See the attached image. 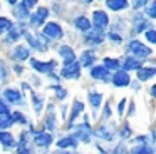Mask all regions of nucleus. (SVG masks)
<instances>
[{
    "label": "nucleus",
    "instance_id": "f257e3e1",
    "mask_svg": "<svg viewBox=\"0 0 156 154\" xmlns=\"http://www.w3.org/2000/svg\"><path fill=\"white\" fill-rule=\"evenodd\" d=\"M79 74H81V64H76L74 60L72 62H67L66 67L62 69V75L66 79H77Z\"/></svg>",
    "mask_w": 156,
    "mask_h": 154
},
{
    "label": "nucleus",
    "instance_id": "f03ea898",
    "mask_svg": "<svg viewBox=\"0 0 156 154\" xmlns=\"http://www.w3.org/2000/svg\"><path fill=\"white\" fill-rule=\"evenodd\" d=\"M92 22H94V27L96 29H104V27H108L109 23V17L108 13H104L102 10H94L92 12Z\"/></svg>",
    "mask_w": 156,
    "mask_h": 154
},
{
    "label": "nucleus",
    "instance_id": "7ed1b4c3",
    "mask_svg": "<svg viewBox=\"0 0 156 154\" xmlns=\"http://www.w3.org/2000/svg\"><path fill=\"white\" fill-rule=\"evenodd\" d=\"M129 49H131V52L134 54V55H139V57H146L151 54V49H148L146 45H143L139 40H133L131 44H129Z\"/></svg>",
    "mask_w": 156,
    "mask_h": 154
},
{
    "label": "nucleus",
    "instance_id": "20e7f679",
    "mask_svg": "<svg viewBox=\"0 0 156 154\" xmlns=\"http://www.w3.org/2000/svg\"><path fill=\"white\" fill-rule=\"evenodd\" d=\"M44 33L47 37H51V39H61L62 37V29H61L59 23L51 22V23H47V25L44 27Z\"/></svg>",
    "mask_w": 156,
    "mask_h": 154
},
{
    "label": "nucleus",
    "instance_id": "39448f33",
    "mask_svg": "<svg viewBox=\"0 0 156 154\" xmlns=\"http://www.w3.org/2000/svg\"><path fill=\"white\" fill-rule=\"evenodd\" d=\"M32 67H34L35 70H39V72H42V74H47V72H51L52 69H54L55 65H57V62L55 60H51V62H39V60H32Z\"/></svg>",
    "mask_w": 156,
    "mask_h": 154
},
{
    "label": "nucleus",
    "instance_id": "423d86ee",
    "mask_svg": "<svg viewBox=\"0 0 156 154\" xmlns=\"http://www.w3.org/2000/svg\"><path fill=\"white\" fill-rule=\"evenodd\" d=\"M47 15H49V10L45 9V7H41V9H37L35 15L32 17V27H39L45 19H47Z\"/></svg>",
    "mask_w": 156,
    "mask_h": 154
},
{
    "label": "nucleus",
    "instance_id": "0eeeda50",
    "mask_svg": "<svg viewBox=\"0 0 156 154\" xmlns=\"http://www.w3.org/2000/svg\"><path fill=\"white\" fill-rule=\"evenodd\" d=\"M91 77H94V79H99V80L109 79V70H108V67H101V65L92 67V69H91Z\"/></svg>",
    "mask_w": 156,
    "mask_h": 154
},
{
    "label": "nucleus",
    "instance_id": "6e6552de",
    "mask_svg": "<svg viewBox=\"0 0 156 154\" xmlns=\"http://www.w3.org/2000/svg\"><path fill=\"white\" fill-rule=\"evenodd\" d=\"M112 80H114V86H118V87H126V86L129 84V75L124 72V70H121V72H116V74H114Z\"/></svg>",
    "mask_w": 156,
    "mask_h": 154
},
{
    "label": "nucleus",
    "instance_id": "1a4fd4ad",
    "mask_svg": "<svg viewBox=\"0 0 156 154\" xmlns=\"http://www.w3.org/2000/svg\"><path fill=\"white\" fill-rule=\"evenodd\" d=\"M51 142H52V136L51 134H47V132H39L37 136H35V144L37 146H41V147H49L51 146Z\"/></svg>",
    "mask_w": 156,
    "mask_h": 154
},
{
    "label": "nucleus",
    "instance_id": "9d476101",
    "mask_svg": "<svg viewBox=\"0 0 156 154\" xmlns=\"http://www.w3.org/2000/svg\"><path fill=\"white\" fill-rule=\"evenodd\" d=\"M106 5L111 10H124L128 9V0H106Z\"/></svg>",
    "mask_w": 156,
    "mask_h": 154
},
{
    "label": "nucleus",
    "instance_id": "9b49d317",
    "mask_svg": "<svg viewBox=\"0 0 156 154\" xmlns=\"http://www.w3.org/2000/svg\"><path fill=\"white\" fill-rule=\"evenodd\" d=\"M156 74V69H153V67H139L138 69V79L139 80H146V79H151L153 75Z\"/></svg>",
    "mask_w": 156,
    "mask_h": 154
},
{
    "label": "nucleus",
    "instance_id": "f8f14e48",
    "mask_svg": "<svg viewBox=\"0 0 156 154\" xmlns=\"http://www.w3.org/2000/svg\"><path fill=\"white\" fill-rule=\"evenodd\" d=\"M14 59L15 60H25L29 57V49L25 45H19V47H15L14 49Z\"/></svg>",
    "mask_w": 156,
    "mask_h": 154
},
{
    "label": "nucleus",
    "instance_id": "ddd939ff",
    "mask_svg": "<svg viewBox=\"0 0 156 154\" xmlns=\"http://www.w3.org/2000/svg\"><path fill=\"white\" fill-rule=\"evenodd\" d=\"M0 142H2V146H4L5 149H9V147L14 146V136H12L10 132H4V131H0Z\"/></svg>",
    "mask_w": 156,
    "mask_h": 154
},
{
    "label": "nucleus",
    "instance_id": "4468645a",
    "mask_svg": "<svg viewBox=\"0 0 156 154\" xmlns=\"http://www.w3.org/2000/svg\"><path fill=\"white\" fill-rule=\"evenodd\" d=\"M59 54H61V57L66 60V64L74 60V50H72L71 47H67V45L61 47V49H59Z\"/></svg>",
    "mask_w": 156,
    "mask_h": 154
},
{
    "label": "nucleus",
    "instance_id": "2eb2a0df",
    "mask_svg": "<svg viewBox=\"0 0 156 154\" xmlns=\"http://www.w3.org/2000/svg\"><path fill=\"white\" fill-rule=\"evenodd\" d=\"M5 97H7L9 100H10V102H20V99H22V96H20V92H19L17 89H7L5 90Z\"/></svg>",
    "mask_w": 156,
    "mask_h": 154
},
{
    "label": "nucleus",
    "instance_id": "dca6fc26",
    "mask_svg": "<svg viewBox=\"0 0 156 154\" xmlns=\"http://www.w3.org/2000/svg\"><path fill=\"white\" fill-rule=\"evenodd\" d=\"M122 65L128 70H134V69H139V67H141V62H139L138 59H134V57H128V59L122 62Z\"/></svg>",
    "mask_w": 156,
    "mask_h": 154
},
{
    "label": "nucleus",
    "instance_id": "f3484780",
    "mask_svg": "<svg viewBox=\"0 0 156 154\" xmlns=\"http://www.w3.org/2000/svg\"><path fill=\"white\" fill-rule=\"evenodd\" d=\"M76 27H77L79 30H82V32H87V30L91 29V22H89L86 17H77V19H76Z\"/></svg>",
    "mask_w": 156,
    "mask_h": 154
},
{
    "label": "nucleus",
    "instance_id": "a211bd4d",
    "mask_svg": "<svg viewBox=\"0 0 156 154\" xmlns=\"http://www.w3.org/2000/svg\"><path fill=\"white\" fill-rule=\"evenodd\" d=\"M59 147H76L77 146V141H76L74 136H69V137H64V139H61L57 142Z\"/></svg>",
    "mask_w": 156,
    "mask_h": 154
},
{
    "label": "nucleus",
    "instance_id": "6ab92c4d",
    "mask_svg": "<svg viewBox=\"0 0 156 154\" xmlns=\"http://www.w3.org/2000/svg\"><path fill=\"white\" fill-rule=\"evenodd\" d=\"M94 54L92 52H84L81 54V65L82 67H91V64L94 62Z\"/></svg>",
    "mask_w": 156,
    "mask_h": 154
},
{
    "label": "nucleus",
    "instance_id": "aec40b11",
    "mask_svg": "<svg viewBox=\"0 0 156 154\" xmlns=\"http://www.w3.org/2000/svg\"><path fill=\"white\" fill-rule=\"evenodd\" d=\"M101 99H102V96L99 92H91L89 94V100H91L92 109H98V107L101 106Z\"/></svg>",
    "mask_w": 156,
    "mask_h": 154
},
{
    "label": "nucleus",
    "instance_id": "412c9836",
    "mask_svg": "<svg viewBox=\"0 0 156 154\" xmlns=\"http://www.w3.org/2000/svg\"><path fill=\"white\" fill-rule=\"evenodd\" d=\"M82 110H84V104L79 102V100H76V102H74V110H72V114H71V119H69V122H74V119L82 112Z\"/></svg>",
    "mask_w": 156,
    "mask_h": 154
},
{
    "label": "nucleus",
    "instance_id": "4be33fe9",
    "mask_svg": "<svg viewBox=\"0 0 156 154\" xmlns=\"http://www.w3.org/2000/svg\"><path fill=\"white\" fill-rule=\"evenodd\" d=\"M12 27V22L7 19V17H0V35L5 32H9V29Z\"/></svg>",
    "mask_w": 156,
    "mask_h": 154
},
{
    "label": "nucleus",
    "instance_id": "5701e85b",
    "mask_svg": "<svg viewBox=\"0 0 156 154\" xmlns=\"http://www.w3.org/2000/svg\"><path fill=\"white\" fill-rule=\"evenodd\" d=\"M9 32H10V33H9V37H7V42H15V40L19 39V35L22 33V30L19 29V27H14V29L10 27V29H9Z\"/></svg>",
    "mask_w": 156,
    "mask_h": 154
},
{
    "label": "nucleus",
    "instance_id": "b1692460",
    "mask_svg": "<svg viewBox=\"0 0 156 154\" xmlns=\"http://www.w3.org/2000/svg\"><path fill=\"white\" fill-rule=\"evenodd\" d=\"M12 122H14V119H12V116L9 117L7 114H0V129H4V127H9Z\"/></svg>",
    "mask_w": 156,
    "mask_h": 154
},
{
    "label": "nucleus",
    "instance_id": "393cba45",
    "mask_svg": "<svg viewBox=\"0 0 156 154\" xmlns=\"http://www.w3.org/2000/svg\"><path fill=\"white\" fill-rule=\"evenodd\" d=\"M104 64L108 65V69H118L119 67V60L118 59H111V57H106Z\"/></svg>",
    "mask_w": 156,
    "mask_h": 154
},
{
    "label": "nucleus",
    "instance_id": "a878e982",
    "mask_svg": "<svg viewBox=\"0 0 156 154\" xmlns=\"http://www.w3.org/2000/svg\"><path fill=\"white\" fill-rule=\"evenodd\" d=\"M146 13H148L151 19H156V0H153V2L148 5V9H146Z\"/></svg>",
    "mask_w": 156,
    "mask_h": 154
},
{
    "label": "nucleus",
    "instance_id": "bb28decb",
    "mask_svg": "<svg viewBox=\"0 0 156 154\" xmlns=\"http://www.w3.org/2000/svg\"><path fill=\"white\" fill-rule=\"evenodd\" d=\"M10 109H9V104L5 102L4 99H0V114H9Z\"/></svg>",
    "mask_w": 156,
    "mask_h": 154
},
{
    "label": "nucleus",
    "instance_id": "cd10ccee",
    "mask_svg": "<svg viewBox=\"0 0 156 154\" xmlns=\"http://www.w3.org/2000/svg\"><path fill=\"white\" fill-rule=\"evenodd\" d=\"M146 39H148L149 42L156 44V30H146Z\"/></svg>",
    "mask_w": 156,
    "mask_h": 154
},
{
    "label": "nucleus",
    "instance_id": "c85d7f7f",
    "mask_svg": "<svg viewBox=\"0 0 156 154\" xmlns=\"http://www.w3.org/2000/svg\"><path fill=\"white\" fill-rule=\"evenodd\" d=\"M22 3H24L27 9H30V7H34V5H37V0H22Z\"/></svg>",
    "mask_w": 156,
    "mask_h": 154
},
{
    "label": "nucleus",
    "instance_id": "c756f323",
    "mask_svg": "<svg viewBox=\"0 0 156 154\" xmlns=\"http://www.w3.org/2000/svg\"><path fill=\"white\" fill-rule=\"evenodd\" d=\"M55 92H57V97H59V99H64L66 94H67L64 89H61V87H55Z\"/></svg>",
    "mask_w": 156,
    "mask_h": 154
},
{
    "label": "nucleus",
    "instance_id": "7c9ffc66",
    "mask_svg": "<svg viewBox=\"0 0 156 154\" xmlns=\"http://www.w3.org/2000/svg\"><path fill=\"white\" fill-rule=\"evenodd\" d=\"M124 106H126V99H122L121 102H119V106H118V112H119V114L124 112Z\"/></svg>",
    "mask_w": 156,
    "mask_h": 154
},
{
    "label": "nucleus",
    "instance_id": "2f4dec72",
    "mask_svg": "<svg viewBox=\"0 0 156 154\" xmlns=\"http://www.w3.org/2000/svg\"><path fill=\"white\" fill-rule=\"evenodd\" d=\"M5 79V67H4V64L0 62V82Z\"/></svg>",
    "mask_w": 156,
    "mask_h": 154
},
{
    "label": "nucleus",
    "instance_id": "473e14b6",
    "mask_svg": "<svg viewBox=\"0 0 156 154\" xmlns=\"http://www.w3.org/2000/svg\"><path fill=\"white\" fill-rule=\"evenodd\" d=\"M121 136L124 137V139H126V137H129V136H131V131H129V127H124V131L121 132Z\"/></svg>",
    "mask_w": 156,
    "mask_h": 154
},
{
    "label": "nucleus",
    "instance_id": "72a5a7b5",
    "mask_svg": "<svg viewBox=\"0 0 156 154\" xmlns=\"http://www.w3.org/2000/svg\"><path fill=\"white\" fill-rule=\"evenodd\" d=\"M109 39H112L114 42H121V37L116 35V33H109Z\"/></svg>",
    "mask_w": 156,
    "mask_h": 154
},
{
    "label": "nucleus",
    "instance_id": "f704fd0d",
    "mask_svg": "<svg viewBox=\"0 0 156 154\" xmlns=\"http://www.w3.org/2000/svg\"><path fill=\"white\" fill-rule=\"evenodd\" d=\"M151 94H153V97H156V86L151 89Z\"/></svg>",
    "mask_w": 156,
    "mask_h": 154
},
{
    "label": "nucleus",
    "instance_id": "c9c22d12",
    "mask_svg": "<svg viewBox=\"0 0 156 154\" xmlns=\"http://www.w3.org/2000/svg\"><path fill=\"white\" fill-rule=\"evenodd\" d=\"M9 3H17V0H9Z\"/></svg>",
    "mask_w": 156,
    "mask_h": 154
},
{
    "label": "nucleus",
    "instance_id": "e433bc0d",
    "mask_svg": "<svg viewBox=\"0 0 156 154\" xmlns=\"http://www.w3.org/2000/svg\"><path fill=\"white\" fill-rule=\"evenodd\" d=\"M84 2H86V3H91V2H92V0H84Z\"/></svg>",
    "mask_w": 156,
    "mask_h": 154
}]
</instances>
